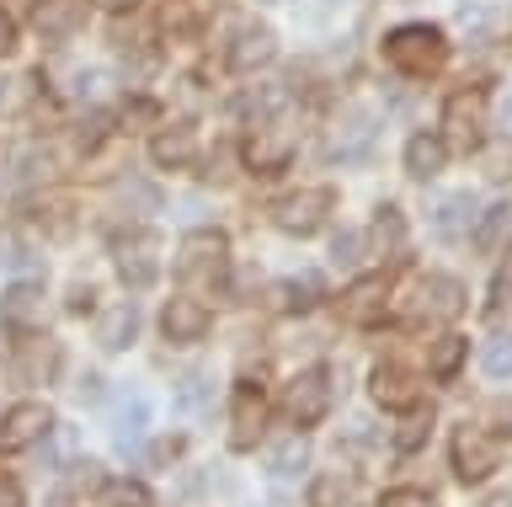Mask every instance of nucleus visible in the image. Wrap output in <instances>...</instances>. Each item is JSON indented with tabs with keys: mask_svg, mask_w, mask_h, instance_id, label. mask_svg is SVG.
Instances as JSON below:
<instances>
[{
	"mask_svg": "<svg viewBox=\"0 0 512 507\" xmlns=\"http://www.w3.org/2000/svg\"><path fill=\"white\" fill-rule=\"evenodd\" d=\"M368 395H374L384 411L422 406V390H416V374L406 369V363H374V374H368Z\"/></svg>",
	"mask_w": 512,
	"mask_h": 507,
	"instance_id": "obj_16",
	"label": "nucleus"
},
{
	"mask_svg": "<svg viewBox=\"0 0 512 507\" xmlns=\"http://www.w3.org/2000/svg\"><path fill=\"white\" fill-rule=\"evenodd\" d=\"M310 507H358V481L342 470H326L310 481Z\"/></svg>",
	"mask_w": 512,
	"mask_h": 507,
	"instance_id": "obj_26",
	"label": "nucleus"
},
{
	"mask_svg": "<svg viewBox=\"0 0 512 507\" xmlns=\"http://www.w3.org/2000/svg\"><path fill=\"white\" fill-rule=\"evenodd\" d=\"M43 283H11L6 294H0V326L16 331V337H27V331H43Z\"/></svg>",
	"mask_w": 512,
	"mask_h": 507,
	"instance_id": "obj_14",
	"label": "nucleus"
},
{
	"mask_svg": "<svg viewBox=\"0 0 512 507\" xmlns=\"http://www.w3.org/2000/svg\"><path fill=\"white\" fill-rule=\"evenodd\" d=\"M368 150H374V113L368 107H347L326 134V155L347 166V161H363Z\"/></svg>",
	"mask_w": 512,
	"mask_h": 507,
	"instance_id": "obj_10",
	"label": "nucleus"
},
{
	"mask_svg": "<svg viewBox=\"0 0 512 507\" xmlns=\"http://www.w3.org/2000/svg\"><path fill=\"white\" fill-rule=\"evenodd\" d=\"M480 369L491 379H512V337H491L480 347Z\"/></svg>",
	"mask_w": 512,
	"mask_h": 507,
	"instance_id": "obj_35",
	"label": "nucleus"
},
{
	"mask_svg": "<svg viewBox=\"0 0 512 507\" xmlns=\"http://www.w3.org/2000/svg\"><path fill=\"white\" fill-rule=\"evenodd\" d=\"M176 454H182V438H160L155 443V465H171Z\"/></svg>",
	"mask_w": 512,
	"mask_h": 507,
	"instance_id": "obj_47",
	"label": "nucleus"
},
{
	"mask_svg": "<svg viewBox=\"0 0 512 507\" xmlns=\"http://www.w3.org/2000/svg\"><path fill=\"white\" fill-rule=\"evenodd\" d=\"M150 161L166 166V171L192 166V161H198V129H192V123H171V129H160L150 139Z\"/></svg>",
	"mask_w": 512,
	"mask_h": 507,
	"instance_id": "obj_18",
	"label": "nucleus"
},
{
	"mask_svg": "<svg viewBox=\"0 0 512 507\" xmlns=\"http://www.w3.org/2000/svg\"><path fill=\"white\" fill-rule=\"evenodd\" d=\"M112 198H118V209H134V214H155L160 209V187L139 182V177L118 182V187H112Z\"/></svg>",
	"mask_w": 512,
	"mask_h": 507,
	"instance_id": "obj_31",
	"label": "nucleus"
},
{
	"mask_svg": "<svg viewBox=\"0 0 512 507\" xmlns=\"http://www.w3.org/2000/svg\"><path fill=\"white\" fill-rule=\"evenodd\" d=\"M384 59H390L400 75H411V81H427V75H438L448 65V38H443V27H432V22H406L384 38Z\"/></svg>",
	"mask_w": 512,
	"mask_h": 507,
	"instance_id": "obj_1",
	"label": "nucleus"
},
{
	"mask_svg": "<svg viewBox=\"0 0 512 507\" xmlns=\"http://www.w3.org/2000/svg\"><path fill=\"white\" fill-rule=\"evenodd\" d=\"M464 358H470V342L448 331V337L432 342V353H427V374H432V379H454V374L464 369Z\"/></svg>",
	"mask_w": 512,
	"mask_h": 507,
	"instance_id": "obj_28",
	"label": "nucleus"
},
{
	"mask_svg": "<svg viewBox=\"0 0 512 507\" xmlns=\"http://www.w3.org/2000/svg\"><path fill=\"white\" fill-rule=\"evenodd\" d=\"M96 6H107V11H134L139 0H96Z\"/></svg>",
	"mask_w": 512,
	"mask_h": 507,
	"instance_id": "obj_49",
	"label": "nucleus"
},
{
	"mask_svg": "<svg viewBox=\"0 0 512 507\" xmlns=\"http://www.w3.org/2000/svg\"><path fill=\"white\" fill-rule=\"evenodd\" d=\"M486 507H512V491H496V497H491Z\"/></svg>",
	"mask_w": 512,
	"mask_h": 507,
	"instance_id": "obj_50",
	"label": "nucleus"
},
{
	"mask_svg": "<svg viewBox=\"0 0 512 507\" xmlns=\"http://www.w3.org/2000/svg\"><path fill=\"white\" fill-rule=\"evenodd\" d=\"M139 337V305L134 299H123V305H107L96 315V342L107 347V353H123V347H134Z\"/></svg>",
	"mask_w": 512,
	"mask_h": 507,
	"instance_id": "obj_20",
	"label": "nucleus"
},
{
	"mask_svg": "<svg viewBox=\"0 0 512 507\" xmlns=\"http://www.w3.org/2000/svg\"><path fill=\"white\" fill-rule=\"evenodd\" d=\"M0 507H22V486H16L6 470H0Z\"/></svg>",
	"mask_w": 512,
	"mask_h": 507,
	"instance_id": "obj_46",
	"label": "nucleus"
},
{
	"mask_svg": "<svg viewBox=\"0 0 512 507\" xmlns=\"http://www.w3.org/2000/svg\"><path fill=\"white\" fill-rule=\"evenodd\" d=\"M102 139H107V118H96V113H91V118L75 129V150H80V155H91L96 145H102Z\"/></svg>",
	"mask_w": 512,
	"mask_h": 507,
	"instance_id": "obj_38",
	"label": "nucleus"
},
{
	"mask_svg": "<svg viewBox=\"0 0 512 507\" xmlns=\"http://www.w3.org/2000/svg\"><path fill=\"white\" fill-rule=\"evenodd\" d=\"M224 273H230V241L219 230H192L176 251V278L192 289H219Z\"/></svg>",
	"mask_w": 512,
	"mask_h": 507,
	"instance_id": "obj_2",
	"label": "nucleus"
},
{
	"mask_svg": "<svg viewBox=\"0 0 512 507\" xmlns=\"http://www.w3.org/2000/svg\"><path fill=\"white\" fill-rule=\"evenodd\" d=\"M331 411V374L326 369H304V374H294L288 379V390H283V417L299 427H315L320 417Z\"/></svg>",
	"mask_w": 512,
	"mask_h": 507,
	"instance_id": "obj_7",
	"label": "nucleus"
},
{
	"mask_svg": "<svg viewBox=\"0 0 512 507\" xmlns=\"http://www.w3.org/2000/svg\"><path fill=\"white\" fill-rule=\"evenodd\" d=\"M443 129L459 150H475L480 139H486V97H480V91H454V97L443 102Z\"/></svg>",
	"mask_w": 512,
	"mask_h": 507,
	"instance_id": "obj_13",
	"label": "nucleus"
},
{
	"mask_svg": "<svg viewBox=\"0 0 512 507\" xmlns=\"http://www.w3.org/2000/svg\"><path fill=\"white\" fill-rule=\"evenodd\" d=\"M464 305H470V294H464L459 278L448 273H432L416 283V305H411V326H432V321H459Z\"/></svg>",
	"mask_w": 512,
	"mask_h": 507,
	"instance_id": "obj_8",
	"label": "nucleus"
},
{
	"mask_svg": "<svg viewBox=\"0 0 512 507\" xmlns=\"http://www.w3.org/2000/svg\"><path fill=\"white\" fill-rule=\"evenodd\" d=\"M278 59V33H272L267 22H246V27H235V38H230V49H224V65H230L235 75H251V70H262Z\"/></svg>",
	"mask_w": 512,
	"mask_h": 507,
	"instance_id": "obj_11",
	"label": "nucleus"
},
{
	"mask_svg": "<svg viewBox=\"0 0 512 507\" xmlns=\"http://www.w3.org/2000/svg\"><path fill=\"white\" fill-rule=\"evenodd\" d=\"M16 43H22V33H16V17H11L6 6H0V59H11Z\"/></svg>",
	"mask_w": 512,
	"mask_h": 507,
	"instance_id": "obj_42",
	"label": "nucleus"
},
{
	"mask_svg": "<svg viewBox=\"0 0 512 507\" xmlns=\"http://www.w3.org/2000/svg\"><path fill=\"white\" fill-rule=\"evenodd\" d=\"M299 150V129L288 118H267L256 123L251 139H246V171H256V177H278V171L294 161Z\"/></svg>",
	"mask_w": 512,
	"mask_h": 507,
	"instance_id": "obj_3",
	"label": "nucleus"
},
{
	"mask_svg": "<svg viewBox=\"0 0 512 507\" xmlns=\"http://www.w3.org/2000/svg\"><path fill=\"white\" fill-rule=\"evenodd\" d=\"M374 241H379V251H400V246H406V214H400L395 203H384V209H379Z\"/></svg>",
	"mask_w": 512,
	"mask_h": 507,
	"instance_id": "obj_32",
	"label": "nucleus"
},
{
	"mask_svg": "<svg viewBox=\"0 0 512 507\" xmlns=\"http://www.w3.org/2000/svg\"><path fill=\"white\" fill-rule=\"evenodd\" d=\"M0 102H6V91H0Z\"/></svg>",
	"mask_w": 512,
	"mask_h": 507,
	"instance_id": "obj_52",
	"label": "nucleus"
},
{
	"mask_svg": "<svg viewBox=\"0 0 512 507\" xmlns=\"http://www.w3.org/2000/svg\"><path fill=\"white\" fill-rule=\"evenodd\" d=\"M320 299H326V289H320V278H315V273H299V278H283V283H278V305H283L288 315L315 310Z\"/></svg>",
	"mask_w": 512,
	"mask_h": 507,
	"instance_id": "obj_27",
	"label": "nucleus"
},
{
	"mask_svg": "<svg viewBox=\"0 0 512 507\" xmlns=\"http://www.w3.org/2000/svg\"><path fill=\"white\" fill-rule=\"evenodd\" d=\"M203 401V379H187L182 385V406H198Z\"/></svg>",
	"mask_w": 512,
	"mask_h": 507,
	"instance_id": "obj_48",
	"label": "nucleus"
},
{
	"mask_svg": "<svg viewBox=\"0 0 512 507\" xmlns=\"http://www.w3.org/2000/svg\"><path fill=\"white\" fill-rule=\"evenodd\" d=\"M155 118H160V107L144 102V97H134V102L123 107V123H155Z\"/></svg>",
	"mask_w": 512,
	"mask_h": 507,
	"instance_id": "obj_43",
	"label": "nucleus"
},
{
	"mask_svg": "<svg viewBox=\"0 0 512 507\" xmlns=\"http://www.w3.org/2000/svg\"><path fill=\"white\" fill-rule=\"evenodd\" d=\"M48 427H54V411L43 401H16L6 417H0V454H22L32 443H43Z\"/></svg>",
	"mask_w": 512,
	"mask_h": 507,
	"instance_id": "obj_9",
	"label": "nucleus"
},
{
	"mask_svg": "<svg viewBox=\"0 0 512 507\" xmlns=\"http://www.w3.org/2000/svg\"><path fill=\"white\" fill-rule=\"evenodd\" d=\"M384 310H390V273H368L342 294V321L352 326H374L384 321Z\"/></svg>",
	"mask_w": 512,
	"mask_h": 507,
	"instance_id": "obj_15",
	"label": "nucleus"
},
{
	"mask_svg": "<svg viewBox=\"0 0 512 507\" xmlns=\"http://www.w3.org/2000/svg\"><path fill=\"white\" fill-rule=\"evenodd\" d=\"M192 27H198V17H192V6H187V0H171V6H166V33L187 38Z\"/></svg>",
	"mask_w": 512,
	"mask_h": 507,
	"instance_id": "obj_39",
	"label": "nucleus"
},
{
	"mask_svg": "<svg viewBox=\"0 0 512 507\" xmlns=\"http://www.w3.org/2000/svg\"><path fill=\"white\" fill-rule=\"evenodd\" d=\"M48 507H70V497H64V491H59V497H48Z\"/></svg>",
	"mask_w": 512,
	"mask_h": 507,
	"instance_id": "obj_51",
	"label": "nucleus"
},
{
	"mask_svg": "<svg viewBox=\"0 0 512 507\" xmlns=\"http://www.w3.org/2000/svg\"><path fill=\"white\" fill-rule=\"evenodd\" d=\"M112 267L128 289H150L160 278V235L155 230H128L112 241Z\"/></svg>",
	"mask_w": 512,
	"mask_h": 507,
	"instance_id": "obj_5",
	"label": "nucleus"
},
{
	"mask_svg": "<svg viewBox=\"0 0 512 507\" xmlns=\"http://www.w3.org/2000/svg\"><path fill=\"white\" fill-rule=\"evenodd\" d=\"M107 502L112 507H155L144 481H107Z\"/></svg>",
	"mask_w": 512,
	"mask_h": 507,
	"instance_id": "obj_37",
	"label": "nucleus"
},
{
	"mask_svg": "<svg viewBox=\"0 0 512 507\" xmlns=\"http://www.w3.org/2000/svg\"><path fill=\"white\" fill-rule=\"evenodd\" d=\"M475 219H480V209L470 193H448L438 203V214H432V230H438V241H464L475 230Z\"/></svg>",
	"mask_w": 512,
	"mask_h": 507,
	"instance_id": "obj_23",
	"label": "nucleus"
},
{
	"mask_svg": "<svg viewBox=\"0 0 512 507\" xmlns=\"http://www.w3.org/2000/svg\"><path fill=\"white\" fill-rule=\"evenodd\" d=\"M32 22H38L43 38H75L86 27V0H38Z\"/></svg>",
	"mask_w": 512,
	"mask_h": 507,
	"instance_id": "obj_19",
	"label": "nucleus"
},
{
	"mask_svg": "<svg viewBox=\"0 0 512 507\" xmlns=\"http://www.w3.org/2000/svg\"><path fill=\"white\" fill-rule=\"evenodd\" d=\"M475 155H480V171H486L491 182H507L512 177V134L507 139H480Z\"/></svg>",
	"mask_w": 512,
	"mask_h": 507,
	"instance_id": "obj_29",
	"label": "nucleus"
},
{
	"mask_svg": "<svg viewBox=\"0 0 512 507\" xmlns=\"http://www.w3.org/2000/svg\"><path fill=\"white\" fill-rule=\"evenodd\" d=\"M208 326H214V315H208V305L198 294H176V299H166V310H160V331H166V342H176V347L203 342Z\"/></svg>",
	"mask_w": 512,
	"mask_h": 507,
	"instance_id": "obj_12",
	"label": "nucleus"
},
{
	"mask_svg": "<svg viewBox=\"0 0 512 507\" xmlns=\"http://www.w3.org/2000/svg\"><path fill=\"white\" fill-rule=\"evenodd\" d=\"M262 427H267V401H262V385H240V390H235V406H230V449H235V454L256 449Z\"/></svg>",
	"mask_w": 512,
	"mask_h": 507,
	"instance_id": "obj_17",
	"label": "nucleus"
},
{
	"mask_svg": "<svg viewBox=\"0 0 512 507\" xmlns=\"http://www.w3.org/2000/svg\"><path fill=\"white\" fill-rule=\"evenodd\" d=\"M11 182H16V150L0 145V198L11 193Z\"/></svg>",
	"mask_w": 512,
	"mask_h": 507,
	"instance_id": "obj_44",
	"label": "nucleus"
},
{
	"mask_svg": "<svg viewBox=\"0 0 512 507\" xmlns=\"http://www.w3.org/2000/svg\"><path fill=\"white\" fill-rule=\"evenodd\" d=\"M304 465H310V443H304L299 433L283 438L278 449H272V475H299Z\"/></svg>",
	"mask_w": 512,
	"mask_h": 507,
	"instance_id": "obj_33",
	"label": "nucleus"
},
{
	"mask_svg": "<svg viewBox=\"0 0 512 507\" xmlns=\"http://www.w3.org/2000/svg\"><path fill=\"white\" fill-rule=\"evenodd\" d=\"M96 310V294L86 289V283H75V289H70V315H91Z\"/></svg>",
	"mask_w": 512,
	"mask_h": 507,
	"instance_id": "obj_45",
	"label": "nucleus"
},
{
	"mask_svg": "<svg viewBox=\"0 0 512 507\" xmlns=\"http://www.w3.org/2000/svg\"><path fill=\"white\" fill-rule=\"evenodd\" d=\"M16 369H22L27 385H48V379L59 374V342L38 337V331H27V342L16 347Z\"/></svg>",
	"mask_w": 512,
	"mask_h": 507,
	"instance_id": "obj_21",
	"label": "nucleus"
},
{
	"mask_svg": "<svg viewBox=\"0 0 512 507\" xmlns=\"http://www.w3.org/2000/svg\"><path fill=\"white\" fill-rule=\"evenodd\" d=\"M32 262H38V257L27 251L22 235H16V230H0V267H11V273H27Z\"/></svg>",
	"mask_w": 512,
	"mask_h": 507,
	"instance_id": "obj_36",
	"label": "nucleus"
},
{
	"mask_svg": "<svg viewBox=\"0 0 512 507\" xmlns=\"http://www.w3.org/2000/svg\"><path fill=\"white\" fill-rule=\"evenodd\" d=\"M427 433H432V411L411 406V417L395 427V449H406V454H411V449H422V443H427Z\"/></svg>",
	"mask_w": 512,
	"mask_h": 507,
	"instance_id": "obj_34",
	"label": "nucleus"
},
{
	"mask_svg": "<svg viewBox=\"0 0 512 507\" xmlns=\"http://www.w3.org/2000/svg\"><path fill=\"white\" fill-rule=\"evenodd\" d=\"M358 251H363V235L358 230H342V235H336V246H331V257L336 262H358Z\"/></svg>",
	"mask_w": 512,
	"mask_h": 507,
	"instance_id": "obj_41",
	"label": "nucleus"
},
{
	"mask_svg": "<svg viewBox=\"0 0 512 507\" xmlns=\"http://www.w3.org/2000/svg\"><path fill=\"white\" fill-rule=\"evenodd\" d=\"M75 209L64 198H43V203H32V219H38V225L54 235V241H64V235H75V219H70Z\"/></svg>",
	"mask_w": 512,
	"mask_h": 507,
	"instance_id": "obj_30",
	"label": "nucleus"
},
{
	"mask_svg": "<svg viewBox=\"0 0 512 507\" xmlns=\"http://www.w3.org/2000/svg\"><path fill=\"white\" fill-rule=\"evenodd\" d=\"M331 209H336V193L331 187H299V193H288V198H278L272 203V225H278L283 235H315L320 225L331 219Z\"/></svg>",
	"mask_w": 512,
	"mask_h": 507,
	"instance_id": "obj_4",
	"label": "nucleus"
},
{
	"mask_svg": "<svg viewBox=\"0 0 512 507\" xmlns=\"http://www.w3.org/2000/svg\"><path fill=\"white\" fill-rule=\"evenodd\" d=\"M448 166V139L443 134H411L406 139V171L416 182H432Z\"/></svg>",
	"mask_w": 512,
	"mask_h": 507,
	"instance_id": "obj_25",
	"label": "nucleus"
},
{
	"mask_svg": "<svg viewBox=\"0 0 512 507\" xmlns=\"http://www.w3.org/2000/svg\"><path fill=\"white\" fill-rule=\"evenodd\" d=\"M379 507H432V497H427V491H416V486H400V491H384Z\"/></svg>",
	"mask_w": 512,
	"mask_h": 507,
	"instance_id": "obj_40",
	"label": "nucleus"
},
{
	"mask_svg": "<svg viewBox=\"0 0 512 507\" xmlns=\"http://www.w3.org/2000/svg\"><path fill=\"white\" fill-rule=\"evenodd\" d=\"M496 465H502V438H491L486 427H475V422L454 427V475L464 486H480Z\"/></svg>",
	"mask_w": 512,
	"mask_h": 507,
	"instance_id": "obj_6",
	"label": "nucleus"
},
{
	"mask_svg": "<svg viewBox=\"0 0 512 507\" xmlns=\"http://www.w3.org/2000/svg\"><path fill=\"white\" fill-rule=\"evenodd\" d=\"M144 427H150V401L139 390L118 395V406H112V438H118V449H134L144 438Z\"/></svg>",
	"mask_w": 512,
	"mask_h": 507,
	"instance_id": "obj_24",
	"label": "nucleus"
},
{
	"mask_svg": "<svg viewBox=\"0 0 512 507\" xmlns=\"http://www.w3.org/2000/svg\"><path fill=\"white\" fill-rule=\"evenodd\" d=\"M475 246H480V257H507L512 251V203H491L475 219Z\"/></svg>",
	"mask_w": 512,
	"mask_h": 507,
	"instance_id": "obj_22",
	"label": "nucleus"
}]
</instances>
